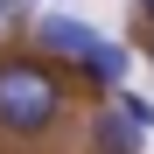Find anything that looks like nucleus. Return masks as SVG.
<instances>
[{"label": "nucleus", "instance_id": "f257e3e1", "mask_svg": "<svg viewBox=\"0 0 154 154\" xmlns=\"http://www.w3.org/2000/svg\"><path fill=\"white\" fill-rule=\"evenodd\" d=\"M63 119V84L56 70L35 63V56H0V133L14 140H35Z\"/></svg>", "mask_w": 154, "mask_h": 154}, {"label": "nucleus", "instance_id": "f03ea898", "mask_svg": "<svg viewBox=\"0 0 154 154\" xmlns=\"http://www.w3.org/2000/svg\"><path fill=\"white\" fill-rule=\"evenodd\" d=\"M98 42L91 21H77V14H42L35 21V49L42 56H70V63H84V49Z\"/></svg>", "mask_w": 154, "mask_h": 154}, {"label": "nucleus", "instance_id": "7ed1b4c3", "mask_svg": "<svg viewBox=\"0 0 154 154\" xmlns=\"http://www.w3.org/2000/svg\"><path fill=\"white\" fill-rule=\"evenodd\" d=\"M140 147H147V126L112 98V105L91 119V154H140Z\"/></svg>", "mask_w": 154, "mask_h": 154}, {"label": "nucleus", "instance_id": "20e7f679", "mask_svg": "<svg viewBox=\"0 0 154 154\" xmlns=\"http://www.w3.org/2000/svg\"><path fill=\"white\" fill-rule=\"evenodd\" d=\"M126 70H133V49H126V42H105V35H98V42L84 49V77H91L98 91H119Z\"/></svg>", "mask_w": 154, "mask_h": 154}, {"label": "nucleus", "instance_id": "39448f33", "mask_svg": "<svg viewBox=\"0 0 154 154\" xmlns=\"http://www.w3.org/2000/svg\"><path fill=\"white\" fill-rule=\"evenodd\" d=\"M112 98H119V105H126V112H133V119H140V126H147V133H154V105H147V98H140V91H126V84H119V91H112Z\"/></svg>", "mask_w": 154, "mask_h": 154}, {"label": "nucleus", "instance_id": "423d86ee", "mask_svg": "<svg viewBox=\"0 0 154 154\" xmlns=\"http://www.w3.org/2000/svg\"><path fill=\"white\" fill-rule=\"evenodd\" d=\"M14 7H21V0H0V21H7V14H14Z\"/></svg>", "mask_w": 154, "mask_h": 154}, {"label": "nucleus", "instance_id": "0eeeda50", "mask_svg": "<svg viewBox=\"0 0 154 154\" xmlns=\"http://www.w3.org/2000/svg\"><path fill=\"white\" fill-rule=\"evenodd\" d=\"M147 56H154V35H147Z\"/></svg>", "mask_w": 154, "mask_h": 154}]
</instances>
